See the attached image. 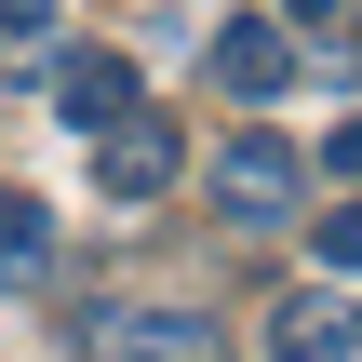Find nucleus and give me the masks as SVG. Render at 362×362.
Segmentation results:
<instances>
[{
    "label": "nucleus",
    "instance_id": "obj_11",
    "mask_svg": "<svg viewBox=\"0 0 362 362\" xmlns=\"http://www.w3.org/2000/svg\"><path fill=\"white\" fill-rule=\"evenodd\" d=\"M322 161H336V175H362V121H336V148H322Z\"/></svg>",
    "mask_w": 362,
    "mask_h": 362
},
{
    "label": "nucleus",
    "instance_id": "obj_3",
    "mask_svg": "<svg viewBox=\"0 0 362 362\" xmlns=\"http://www.w3.org/2000/svg\"><path fill=\"white\" fill-rule=\"evenodd\" d=\"M94 362H228L202 309H94Z\"/></svg>",
    "mask_w": 362,
    "mask_h": 362
},
{
    "label": "nucleus",
    "instance_id": "obj_2",
    "mask_svg": "<svg viewBox=\"0 0 362 362\" xmlns=\"http://www.w3.org/2000/svg\"><path fill=\"white\" fill-rule=\"evenodd\" d=\"M296 202H309V161L282 134H228L215 148V215L228 228H296Z\"/></svg>",
    "mask_w": 362,
    "mask_h": 362
},
{
    "label": "nucleus",
    "instance_id": "obj_8",
    "mask_svg": "<svg viewBox=\"0 0 362 362\" xmlns=\"http://www.w3.org/2000/svg\"><path fill=\"white\" fill-rule=\"evenodd\" d=\"M309 228H322V269H349V282H362V202H336V215H309Z\"/></svg>",
    "mask_w": 362,
    "mask_h": 362
},
{
    "label": "nucleus",
    "instance_id": "obj_9",
    "mask_svg": "<svg viewBox=\"0 0 362 362\" xmlns=\"http://www.w3.org/2000/svg\"><path fill=\"white\" fill-rule=\"evenodd\" d=\"M54 13L67 0H0V40H54Z\"/></svg>",
    "mask_w": 362,
    "mask_h": 362
},
{
    "label": "nucleus",
    "instance_id": "obj_5",
    "mask_svg": "<svg viewBox=\"0 0 362 362\" xmlns=\"http://www.w3.org/2000/svg\"><path fill=\"white\" fill-rule=\"evenodd\" d=\"M215 81H228L242 107H269V94L296 81V27H282V13H228V27H215Z\"/></svg>",
    "mask_w": 362,
    "mask_h": 362
},
{
    "label": "nucleus",
    "instance_id": "obj_6",
    "mask_svg": "<svg viewBox=\"0 0 362 362\" xmlns=\"http://www.w3.org/2000/svg\"><path fill=\"white\" fill-rule=\"evenodd\" d=\"M54 107H67L81 134L121 121V107H134V67H121V54H67V67H54Z\"/></svg>",
    "mask_w": 362,
    "mask_h": 362
},
{
    "label": "nucleus",
    "instance_id": "obj_4",
    "mask_svg": "<svg viewBox=\"0 0 362 362\" xmlns=\"http://www.w3.org/2000/svg\"><path fill=\"white\" fill-rule=\"evenodd\" d=\"M349 349H362V309L336 282H296V296L269 309V362H349Z\"/></svg>",
    "mask_w": 362,
    "mask_h": 362
},
{
    "label": "nucleus",
    "instance_id": "obj_7",
    "mask_svg": "<svg viewBox=\"0 0 362 362\" xmlns=\"http://www.w3.org/2000/svg\"><path fill=\"white\" fill-rule=\"evenodd\" d=\"M40 269H54V215L27 188H0V282H40Z\"/></svg>",
    "mask_w": 362,
    "mask_h": 362
},
{
    "label": "nucleus",
    "instance_id": "obj_1",
    "mask_svg": "<svg viewBox=\"0 0 362 362\" xmlns=\"http://www.w3.org/2000/svg\"><path fill=\"white\" fill-rule=\"evenodd\" d=\"M175 175H188V134H175V107H148V94H134L121 121H94V202H107V215L161 202Z\"/></svg>",
    "mask_w": 362,
    "mask_h": 362
},
{
    "label": "nucleus",
    "instance_id": "obj_10",
    "mask_svg": "<svg viewBox=\"0 0 362 362\" xmlns=\"http://www.w3.org/2000/svg\"><path fill=\"white\" fill-rule=\"evenodd\" d=\"M282 27H309V40H322V27H349V0H282Z\"/></svg>",
    "mask_w": 362,
    "mask_h": 362
},
{
    "label": "nucleus",
    "instance_id": "obj_12",
    "mask_svg": "<svg viewBox=\"0 0 362 362\" xmlns=\"http://www.w3.org/2000/svg\"><path fill=\"white\" fill-rule=\"evenodd\" d=\"M349 27H362V13H349Z\"/></svg>",
    "mask_w": 362,
    "mask_h": 362
}]
</instances>
